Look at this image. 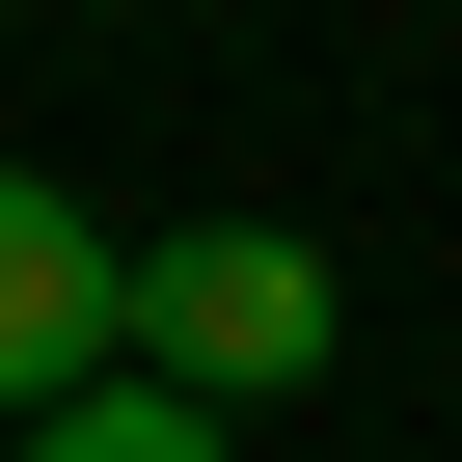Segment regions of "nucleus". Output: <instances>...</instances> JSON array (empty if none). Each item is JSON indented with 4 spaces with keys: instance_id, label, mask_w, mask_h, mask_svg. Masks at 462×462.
Here are the masks:
<instances>
[{
    "instance_id": "obj_1",
    "label": "nucleus",
    "mask_w": 462,
    "mask_h": 462,
    "mask_svg": "<svg viewBox=\"0 0 462 462\" xmlns=\"http://www.w3.org/2000/svg\"><path fill=\"white\" fill-rule=\"evenodd\" d=\"M327 354H354V300H327L300 217H163V245H136V381H190V408H300Z\"/></svg>"
},
{
    "instance_id": "obj_2",
    "label": "nucleus",
    "mask_w": 462,
    "mask_h": 462,
    "mask_svg": "<svg viewBox=\"0 0 462 462\" xmlns=\"http://www.w3.org/2000/svg\"><path fill=\"white\" fill-rule=\"evenodd\" d=\"M82 381H136V245H109L82 190H28V163H0V435H28V408H82Z\"/></svg>"
},
{
    "instance_id": "obj_3",
    "label": "nucleus",
    "mask_w": 462,
    "mask_h": 462,
    "mask_svg": "<svg viewBox=\"0 0 462 462\" xmlns=\"http://www.w3.org/2000/svg\"><path fill=\"white\" fill-rule=\"evenodd\" d=\"M28 462H217V408L190 381H82V408H28Z\"/></svg>"
}]
</instances>
